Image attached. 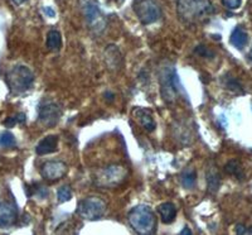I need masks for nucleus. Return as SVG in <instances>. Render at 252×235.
Returning <instances> with one entry per match:
<instances>
[{
	"instance_id": "obj_1",
	"label": "nucleus",
	"mask_w": 252,
	"mask_h": 235,
	"mask_svg": "<svg viewBox=\"0 0 252 235\" xmlns=\"http://www.w3.org/2000/svg\"><path fill=\"white\" fill-rule=\"evenodd\" d=\"M177 13L186 23H201L213 13L212 1L211 0H178Z\"/></svg>"
},
{
	"instance_id": "obj_2",
	"label": "nucleus",
	"mask_w": 252,
	"mask_h": 235,
	"mask_svg": "<svg viewBox=\"0 0 252 235\" xmlns=\"http://www.w3.org/2000/svg\"><path fill=\"white\" fill-rule=\"evenodd\" d=\"M127 220L138 234L152 235L157 232L158 219L149 205L141 204L132 207L127 215Z\"/></svg>"
},
{
	"instance_id": "obj_3",
	"label": "nucleus",
	"mask_w": 252,
	"mask_h": 235,
	"mask_svg": "<svg viewBox=\"0 0 252 235\" xmlns=\"http://www.w3.org/2000/svg\"><path fill=\"white\" fill-rule=\"evenodd\" d=\"M127 178V169L121 164L103 167L98 169L94 176V186L100 189H115L120 186Z\"/></svg>"
},
{
	"instance_id": "obj_4",
	"label": "nucleus",
	"mask_w": 252,
	"mask_h": 235,
	"mask_svg": "<svg viewBox=\"0 0 252 235\" xmlns=\"http://www.w3.org/2000/svg\"><path fill=\"white\" fill-rule=\"evenodd\" d=\"M5 81L9 89L15 94L26 92L34 82V75L29 67L24 65H15L5 75Z\"/></svg>"
},
{
	"instance_id": "obj_5",
	"label": "nucleus",
	"mask_w": 252,
	"mask_h": 235,
	"mask_svg": "<svg viewBox=\"0 0 252 235\" xmlns=\"http://www.w3.org/2000/svg\"><path fill=\"white\" fill-rule=\"evenodd\" d=\"M160 89L161 96L165 103H173L178 96L183 95L187 98L186 90L181 85V81L178 78V74L174 67L164 69L160 74Z\"/></svg>"
},
{
	"instance_id": "obj_6",
	"label": "nucleus",
	"mask_w": 252,
	"mask_h": 235,
	"mask_svg": "<svg viewBox=\"0 0 252 235\" xmlns=\"http://www.w3.org/2000/svg\"><path fill=\"white\" fill-rule=\"evenodd\" d=\"M106 202L96 196L82 198L77 204L78 216L89 221H96L102 219L103 215L106 214Z\"/></svg>"
},
{
	"instance_id": "obj_7",
	"label": "nucleus",
	"mask_w": 252,
	"mask_h": 235,
	"mask_svg": "<svg viewBox=\"0 0 252 235\" xmlns=\"http://www.w3.org/2000/svg\"><path fill=\"white\" fill-rule=\"evenodd\" d=\"M63 108L57 100L52 98H44L38 105V119L47 128H53L61 120Z\"/></svg>"
},
{
	"instance_id": "obj_8",
	"label": "nucleus",
	"mask_w": 252,
	"mask_h": 235,
	"mask_svg": "<svg viewBox=\"0 0 252 235\" xmlns=\"http://www.w3.org/2000/svg\"><path fill=\"white\" fill-rule=\"evenodd\" d=\"M132 9L144 26L155 23L161 17V8L158 0H134Z\"/></svg>"
},
{
	"instance_id": "obj_9",
	"label": "nucleus",
	"mask_w": 252,
	"mask_h": 235,
	"mask_svg": "<svg viewBox=\"0 0 252 235\" xmlns=\"http://www.w3.org/2000/svg\"><path fill=\"white\" fill-rule=\"evenodd\" d=\"M68 167L62 161H47L40 166V176L47 181H58L66 176Z\"/></svg>"
},
{
	"instance_id": "obj_10",
	"label": "nucleus",
	"mask_w": 252,
	"mask_h": 235,
	"mask_svg": "<svg viewBox=\"0 0 252 235\" xmlns=\"http://www.w3.org/2000/svg\"><path fill=\"white\" fill-rule=\"evenodd\" d=\"M18 219L17 206L9 201L0 202V228H9L14 225Z\"/></svg>"
},
{
	"instance_id": "obj_11",
	"label": "nucleus",
	"mask_w": 252,
	"mask_h": 235,
	"mask_svg": "<svg viewBox=\"0 0 252 235\" xmlns=\"http://www.w3.org/2000/svg\"><path fill=\"white\" fill-rule=\"evenodd\" d=\"M132 117H134L135 120L138 121L146 132H153V130H155V128H157V123H155L154 120L152 110L138 106V108H135V109L132 110Z\"/></svg>"
},
{
	"instance_id": "obj_12",
	"label": "nucleus",
	"mask_w": 252,
	"mask_h": 235,
	"mask_svg": "<svg viewBox=\"0 0 252 235\" xmlns=\"http://www.w3.org/2000/svg\"><path fill=\"white\" fill-rule=\"evenodd\" d=\"M58 142H60L58 135H48V137L43 138L37 144V147H35V153L38 156H46L49 155V153L57 152Z\"/></svg>"
},
{
	"instance_id": "obj_13",
	"label": "nucleus",
	"mask_w": 252,
	"mask_h": 235,
	"mask_svg": "<svg viewBox=\"0 0 252 235\" xmlns=\"http://www.w3.org/2000/svg\"><path fill=\"white\" fill-rule=\"evenodd\" d=\"M158 214L164 224H172L177 218V207L173 202H163L158 206Z\"/></svg>"
},
{
	"instance_id": "obj_14",
	"label": "nucleus",
	"mask_w": 252,
	"mask_h": 235,
	"mask_svg": "<svg viewBox=\"0 0 252 235\" xmlns=\"http://www.w3.org/2000/svg\"><path fill=\"white\" fill-rule=\"evenodd\" d=\"M229 40H231L233 47H236L237 49H242L245 48V46L249 42V36H247L246 31L242 27H236L232 31V33H231Z\"/></svg>"
},
{
	"instance_id": "obj_15",
	"label": "nucleus",
	"mask_w": 252,
	"mask_h": 235,
	"mask_svg": "<svg viewBox=\"0 0 252 235\" xmlns=\"http://www.w3.org/2000/svg\"><path fill=\"white\" fill-rule=\"evenodd\" d=\"M46 46L49 51H60L61 47H62V36H61V33L57 29H53V31L48 32L46 39Z\"/></svg>"
},
{
	"instance_id": "obj_16",
	"label": "nucleus",
	"mask_w": 252,
	"mask_h": 235,
	"mask_svg": "<svg viewBox=\"0 0 252 235\" xmlns=\"http://www.w3.org/2000/svg\"><path fill=\"white\" fill-rule=\"evenodd\" d=\"M182 185H183L184 189L190 190L195 186V182H197V172H195L194 168H187L184 169L183 173L181 176Z\"/></svg>"
},
{
	"instance_id": "obj_17",
	"label": "nucleus",
	"mask_w": 252,
	"mask_h": 235,
	"mask_svg": "<svg viewBox=\"0 0 252 235\" xmlns=\"http://www.w3.org/2000/svg\"><path fill=\"white\" fill-rule=\"evenodd\" d=\"M85 13H86V18L89 20L90 23L94 22V20H97V18H100V9H98L97 3L94 1V0H90L87 1L86 8H85Z\"/></svg>"
},
{
	"instance_id": "obj_18",
	"label": "nucleus",
	"mask_w": 252,
	"mask_h": 235,
	"mask_svg": "<svg viewBox=\"0 0 252 235\" xmlns=\"http://www.w3.org/2000/svg\"><path fill=\"white\" fill-rule=\"evenodd\" d=\"M220 175L216 172L215 169H211L207 172V185H208V190L209 192H216L218 189H220Z\"/></svg>"
},
{
	"instance_id": "obj_19",
	"label": "nucleus",
	"mask_w": 252,
	"mask_h": 235,
	"mask_svg": "<svg viewBox=\"0 0 252 235\" xmlns=\"http://www.w3.org/2000/svg\"><path fill=\"white\" fill-rule=\"evenodd\" d=\"M226 172L229 173V175L235 176L237 178H244V169H242V166H241L240 162L237 161H229L228 163L224 167Z\"/></svg>"
},
{
	"instance_id": "obj_20",
	"label": "nucleus",
	"mask_w": 252,
	"mask_h": 235,
	"mask_svg": "<svg viewBox=\"0 0 252 235\" xmlns=\"http://www.w3.org/2000/svg\"><path fill=\"white\" fill-rule=\"evenodd\" d=\"M17 144L15 137L10 132H3L0 133V147L4 148H12Z\"/></svg>"
},
{
	"instance_id": "obj_21",
	"label": "nucleus",
	"mask_w": 252,
	"mask_h": 235,
	"mask_svg": "<svg viewBox=\"0 0 252 235\" xmlns=\"http://www.w3.org/2000/svg\"><path fill=\"white\" fill-rule=\"evenodd\" d=\"M57 197L60 202H67L72 197V190L69 186H62L57 192Z\"/></svg>"
},
{
	"instance_id": "obj_22",
	"label": "nucleus",
	"mask_w": 252,
	"mask_h": 235,
	"mask_svg": "<svg viewBox=\"0 0 252 235\" xmlns=\"http://www.w3.org/2000/svg\"><path fill=\"white\" fill-rule=\"evenodd\" d=\"M26 121V115L24 114H18L14 115V117H9L8 119L4 120V125L8 126V128H12L15 124H22Z\"/></svg>"
},
{
	"instance_id": "obj_23",
	"label": "nucleus",
	"mask_w": 252,
	"mask_h": 235,
	"mask_svg": "<svg viewBox=\"0 0 252 235\" xmlns=\"http://www.w3.org/2000/svg\"><path fill=\"white\" fill-rule=\"evenodd\" d=\"M241 3H242V0H222V4L231 10L240 8Z\"/></svg>"
},
{
	"instance_id": "obj_24",
	"label": "nucleus",
	"mask_w": 252,
	"mask_h": 235,
	"mask_svg": "<svg viewBox=\"0 0 252 235\" xmlns=\"http://www.w3.org/2000/svg\"><path fill=\"white\" fill-rule=\"evenodd\" d=\"M195 53H198L199 56H203V57H208L209 55H213L212 52L209 51L206 46H198L197 48L194 49Z\"/></svg>"
},
{
	"instance_id": "obj_25",
	"label": "nucleus",
	"mask_w": 252,
	"mask_h": 235,
	"mask_svg": "<svg viewBox=\"0 0 252 235\" xmlns=\"http://www.w3.org/2000/svg\"><path fill=\"white\" fill-rule=\"evenodd\" d=\"M236 233H237V234H252V227L250 228V229H247L245 225L238 224L237 227H236Z\"/></svg>"
},
{
	"instance_id": "obj_26",
	"label": "nucleus",
	"mask_w": 252,
	"mask_h": 235,
	"mask_svg": "<svg viewBox=\"0 0 252 235\" xmlns=\"http://www.w3.org/2000/svg\"><path fill=\"white\" fill-rule=\"evenodd\" d=\"M43 12L46 13V14L48 15V17H51V18H53L56 15L55 10H53V9H52V8H49V6H44Z\"/></svg>"
},
{
	"instance_id": "obj_27",
	"label": "nucleus",
	"mask_w": 252,
	"mask_h": 235,
	"mask_svg": "<svg viewBox=\"0 0 252 235\" xmlns=\"http://www.w3.org/2000/svg\"><path fill=\"white\" fill-rule=\"evenodd\" d=\"M181 234H182V235H184V234H192V230L189 229L188 227H186L183 230H182Z\"/></svg>"
},
{
	"instance_id": "obj_28",
	"label": "nucleus",
	"mask_w": 252,
	"mask_h": 235,
	"mask_svg": "<svg viewBox=\"0 0 252 235\" xmlns=\"http://www.w3.org/2000/svg\"><path fill=\"white\" fill-rule=\"evenodd\" d=\"M247 61H249V62L252 65V47H251V49H250L249 55H247Z\"/></svg>"
},
{
	"instance_id": "obj_29",
	"label": "nucleus",
	"mask_w": 252,
	"mask_h": 235,
	"mask_svg": "<svg viewBox=\"0 0 252 235\" xmlns=\"http://www.w3.org/2000/svg\"><path fill=\"white\" fill-rule=\"evenodd\" d=\"M13 1H14L15 4H20V3H23L24 0H13Z\"/></svg>"
}]
</instances>
